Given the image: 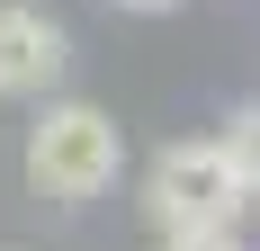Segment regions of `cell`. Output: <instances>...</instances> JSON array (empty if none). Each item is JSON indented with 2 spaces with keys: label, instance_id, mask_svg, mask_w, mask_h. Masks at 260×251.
Segmentation results:
<instances>
[{
  "label": "cell",
  "instance_id": "obj_1",
  "mask_svg": "<svg viewBox=\"0 0 260 251\" xmlns=\"http://www.w3.org/2000/svg\"><path fill=\"white\" fill-rule=\"evenodd\" d=\"M117 171H126V135H117V117L90 99H54L45 117L27 125V189L36 198H99V189H117Z\"/></svg>",
  "mask_w": 260,
  "mask_h": 251
},
{
  "label": "cell",
  "instance_id": "obj_3",
  "mask_svg": "<svg viewBox=\"0 0 260 251\" xmlns=\"http://www.w3.org/2000/svg\"><path fill=\"white\" fill-rule=\"evenodd\" d=\"M72 45H63V27L45 9H18V0H0V99H45L54 81H63Z\"/></svg>",
  "mask_w": 260,
  "mask_h": 251
},
{
  "label": "cell",
  "instance_id": "obj_6",
  "mask_svg": "<svg viewBox=\"0 0 260 251\" xmlns=\"http://www.w3.org/2000/svg\"><path fill=\"white\" fill-rule=\"evenodd\" d=\"M117 9H171V0H117Z\"/></svg>",
  "mask_w": 260,
  "mask_h": 251
},
{
  "label": "cell",
  "instance_id": "obj_5",
  "mask_svg": "<svg viewBox=\"0 0 260 251\" xmlns=\"http://www.w3.org/2000/svg\"><path fill=\"white\" fill-rule=\"evenodd\" d=\"M161 251H242L234 225H207V233H161Z\"/></svg>",
  "mask_w": 260,
  "mask_h": 251
},
{
  "label": "cell",
  "instance_id": "obj_4",
  "mask_svg": "<svg viewBox=\"0 0 260 251\" xmlns=\"http://www.w3.org/2000/svg\"><path fill=\"white\" fill-rule=\"evenodd\" d=\"M224 152H234V171L251 179V198H260V108H234V125H224Z\"/></svg>",
  "mask_w": 260,
  "mask_h": 251
},
{
  "label": "cell",
  "instance_id": "obj_2",
  "mask_svg": "<svg viewBox=\"0 0 260 251\" xmlns=\"http://www.w3.org/2000/svg\"><path fill=\"white\" fill-rule=\"evenodd\" d=\"M153 225L161 233H207V225H242V206L251 198V179L234 171V152H224V135H207V144H161L153 162Z\"/></svg>",
  "mask_w": 260,
  "mask_h": 251
}]
</instances>
